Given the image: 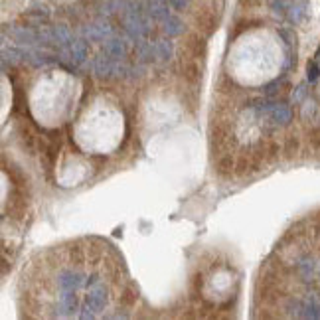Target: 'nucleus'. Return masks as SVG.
Here are the masks:
<instances>
[{
    "instance_id": "obj_8",
    "label": "nucleus",
    "mask_w": 320,
    "mask_h": 320,
    "mask_svg": "<svg viewBox=\"0 0 320 320\" xmlns=\"http://www.w3.org/2000/svg\"><path fill=\"white\" fill-rule=\"evenodd\" d=\"M186 51L192 55L194 60H202L205 58V53H208V44H205V40L202 36H198V34H192L188 42H186Z\"/></svg>"
},
{
    "instance_id": "obj_10",
    "label": "nucleus",
    "mask_w": 320,
    "mask_h": 320,
    "mask_svg": "<svg viewBox=\"0 0 320 320\" xmlns=\"http://www.w3.org/2000/svg\"><path fill=\"white\" fill-rule=\"evenodd\" d=\"M67 50H69V55H71V60H73L76 64H83L85 58L89 55V46H87L85 40H73V42L67 46Z\"/></svg>"
},
{
    "instance_id": "obj_5",
    "label": "nucleus",
    "mask_w": 320,
    "mask_h": 320,
    "mask_svg": "<svg viewBox=\"0 0 320 320\" xmlns=\"http://www.w3.org/2000/svg\"><path fill=\"white\" fill-rule=\"evenodd\" d=\"M83 34L91 42H105L107 38H111L113 28H111V24L107 20H99V22H93V24L85 26L83 28Z\"/></svg>"
},
{
    "instance_id": "obj_12",
    "label": "nucleus",
    "mask_w": 320,
    "mask_h": 320,
    "mask_svg": "<svg viewBox=\"0 0 320 320\" xmlns=\"http://www.w3.org/2000/svg\"><path fill=\"white\" fill-rule=\"evenodd\" d=\"M12 38L16 40L18 44H22V46H32V44L38 42V34H36L34 30L26 28V26H18V28H14Z\"/></svg>"
},
{
    "instance_id": "obj_13",
    "label": "nucleus",
    "mask_w": 320,
    "mask_h": 320,
    "mask_svg": "<svg viewBox=\"0 0 320 320\" xmlns=\"http://www.w3.org/2000/svg\"><path fill=\"white\" fill-rule=\"evenodd\" d=\"M148 14H150L153 20H158V22H164L170 16L164 0H148Z\"/></svg>"
},
{
    "instance_id": "obj_19",
    "label": "nucleus",
    "mask_w": 320,
    "mask_h": 320,
    "mask_svg": "<svg viewBox=\"0 0 320 320\" xmlns=\"http://www.w3.org/2000/svg\"><path fill=\"white\" fill-rule=\"evenodd\" d=\"M285 16H287V20L291 24H300L303 18H305V6L298 4V2H291V6H289V10H287Z\"/></svg>"
},
{
    "instance_id": "obj_25",
    "label": "nucleus",
    "mask_w": 320,
    "mask_h": 320,
    "mask_svg": "<svg viewBox=\"0 0 320 320\" xmlns=\"http://www.w3.org/2000/svg\"><path fill=\"white\" fill-rule=\"evenodd\" d=\"M291 2L293 0H267V4H269V8L273 10L275 14H287L289 10V6H291Z\"/></svg>"
},
{
    "instance_id": "obj_17",
    "label": "nucleus",
    "mask_w": 320,
    "mask_h": 320,
    "mask_svg": "<svg viewBox=\"0 0 320 320\" xmlns=\"http://www.w3.org/2000/svg\"><path fill=\"white\" fill-rule=\"evenodd\" d=\"M251 168L255 170L251 156H249V154H241V156L235 160V176H239V178L249 176V174H251Z\"/></svg>"
},
{
    "instance_id": "obj_22",
    "label": "nucleus",
    "mask_w": 320,
    "mask_h": 320,
    "mask_svg": "<svg viewBox=\"0 0 320 320\" xmlns=\"http://www.w3.org/2000/svg\"><path fill=\"white\" fill-rule=\"evenodd\" d=\"M137 298H139V293L135 291V287H133V285H127V287L123 289V295L119 296V303H121L123 307H133V305L137 303Z\"/></svg>"
},
{
    "instance_id": "obj_27",
    "label": "nucleus",
    "mask_w": 320,
    "mask_h": 320,
    "mask_svg": "<svg viewBox=\"0 0 320 320\" xmlns=\"http://www.w3.org/2000/svg\"><path fill=\"white\" fill-rule=\"evenodd\" d=\"M316 113V105L314 103H307L305 105V111H303V115H305V119H308V117H312Z\"/></svg>"
},
{
    "instance_id": "obj_14",
    "label": "nucleus",
    "mask_w": 320,
    "mask_h": 320,
    "mask_svg": "<svg viewBox=\"0 0 320 320\" xmlns=\"http://www.w3.org/2000/svg\"><path fill=\"white\" fill-rule=\"evenodd\" d=\"M184 22L180 20L178 16H168L164 20V34L168 38H176V36H182L184 34Z\"/></svg>"
},
{
    "instance_id": "obj_21",
    "label": "nucleus",
    "mask_w": 320,
    "mask_h": 320,
    "mask_svg": "<svg viewBox=\"0 0 320 320\" xmlns=\"http://www.w3.org/2000/svg\"><path fill=\"white\" fill-rule=\"evenodd\" d=\"M172 42H168V40H158L156 42V55H158V60H162V62H168L170 58H172Z\"/></svg>"
},
{
    "instance_id": "obj_28",
    "label": "nucleus",
    "mask_w": 320,
    "mask_h": 320,
    "mask_svg": "<svg viewBox=\"0 0 320 320\" xmlns=\"http://www.w3.org/2000/svg\"><path fill=\"white\" fill-rule=\"evenodd\" d=\"M168 2H170V6L176 8V10H184V8L188 6V0H168Z\"/></svg>"
},
{
    "instance_id": "obj_2",
    "label": "nucleus",
    "mask_w": 320,
    "mask_h": 320,
    "mask_svg": "<svg viewBox=\"0 0 320 320\" xmlns=\"http://www.w3.org/2000/svg\"><path fill=\"white\" fill-rule=\"evenodd\" d=\"M109 287H107V283L105 279H99V281H95L93 285L87 287V295L83 298V303H81V308H79V314H77V318H95L99 312H101L103 308L107 307V303H109Z\"/></svg>"
},
{
    "instance_id": "obj_26",
    "label": "nucleus",
    "mask_w": 320,
    "mask_h": 320,
    "mask_svg": "<svg viewBox=\"0 0 320 320\" xmlns=\"http://www.w3.org/2000/svg\"><path fill=\"white\" fill-rule=\"evenodd\" d=\"M307 95H308L307 83H300V85H296L295 91H293V95H291V101H293V105H300V103H305Z\"/></svg>"
},
{
    "instance_id": "obj_23",
    "label": "nucleus",
    "mask_w": 320,
    "mask_h": 320,
    "mask_svg": "<svg viewBox=\"0 0 320 320\" xmlns=\"http://www.w3.org/2000/svg\"><path fill=\"white\" fill-rule=\"evenodd\" d=\"M279 36H281L283 42H285L287 50L296 51V34L293 32V30H289V28H281V30H279Z\"/></svg>"
},
{
    "instance_id": "obj_4",
    "label": "nucleus",
    "mask_w": 320,
    "mask_h": 320,
    "mask_svg": "<svg viewBox=\"0 0 320 320\" xmlns=\"http://www.w3.org/2000/svg\"><path fill=\"white\" fill-rule=\"evenodd\" d=\"M196 24H198L200 32H202L204 36H212V34L218 30L219 20L212 8H202L200 12L196 14Z\"/></svg>"
},
{
    "instance_id": "obj_20",
    "label": "nucleus",
    "mask_w": 320,
    "mask_h": 320,
    "mask_svg": "<svg viewBox=\"0 0 320 320\" xmlns=\"http://www.w3.org/2000/svg\"><path fill=\"white\" fill-rule=\"evenodd\" d=\"M285 85H287L285 77H277V79H273L271 83H267V85L263 87V93H265V97H269V99H273L275 95H279V93H281Z\"/></svg>"
},
{
    "instance_id": "obj_9",
    "label": "nucleus",
    "mask_w": 320,
    "mask_h": 320,
    "mask_svg": "<svg viewBox=\"0 0 320 320\" xmlns=\"http://www.w3.org/2000/svg\"><path fill=\"white\" fill-rule=\"evenodd\" d=\"M51 38H53V44H55L58 48H67V46L73 42V36H71L69 28L65 24L51 26Z\"/></svg>"
},
{
    "instance_id": "obj_16",
    "label": "nucleus",
    "mask_w": 320,
    "mask_h": 320,
    "mask_svg": "<svg viewBox=\"0 0 320 320\" xmlns=\"http://www.w3.org/2000/svg\"><path fill=\"white\" fill-rule=\"evenodd\" d=\"M314 271H316V263L312 257H303L298 261V275L303 277V281H312Z\"/></svg>"
},
{
    "instance_id": "obj_3",
    "label": "nucleus",
    "mask_w": 320,
    "mask_h": 320,
    "mask_svg": "<svg viewBox=\"0 0 320 320\" xmlns=\"http://www.w3.org/2000/svg\"><path fill=\"white\" fill-rule=\"evenodd\" d=\"M265 119H269L275 127H287V125L293 121V109H291L287 103L273 101V107H271L269 115L265 117Z\"/></svg>"
},
{
    "instance_id": "obj_7",
    "label": "nucleus",
    "mask_w": 320,
    "mask_h": 320,
    "mask_svg": "<svg viewBox=\"0 0 320 320\" xmlns=\"http://www.w3.org/2000/svg\"><path fill=\"white\" fill-rule=\"evenodd\" d=\"M216 174L223 180L231 178L235 174V158L231 156V153L223 154V156L218 158V162H216Z\"/></svg>"
},
{
    "instance_id": "obj_15",
    "label": "nucleus",
    "mask_w": 320,
    "mask_h": 320,
    "mask_svg": "<svg viewBox=\"0 0 320 320\" xmlns=\"http://www.w3.org/2000/svg\"><path fill=\"white\" fill-rule=\"evenodd\" d=\"M137 58L139 62H154L158 55H156V44H150V42H139L137 44Z\"/></svg>"
},
{
    "instance_id": "obj_18",
    "label": "nucleus",
    "mask_w": 320,
    "mask_h": 320,
    "mask_svg": "<svg viewBox=\"0 0 320 320\" xmlns=\"http://www.w3.org/2000/svg\"><path fill=\"white\" fill-rule=\"evenodd\" d=\"M200 77H202V73H200V65H198L196 60H190V62L184 64V79H186L188 83L196 85V83L200 81Z\"/></svg>"
},
{
    "instance_id": "obj_11",
    "label": "nucleus",
    "mask_w": 320,
    "mask_h": 320,
    "mask_svg": "<svg viewBox=\"0 0 320 320\" xmlns=\"http://www.w3.org/2000/svg\"><path fill=\"white\" fill-rule=\"evenodd\" d=\"M300 318H320V300L314 295L307 296L303 300V310H300Z\"/></svg>"
},
{
    "instance_id": "obj_1",
    "label": "nucleus",
    "mask_w": 320,
    "mask_h": 320,
    "mask_svg": "<svg viewBox=\"0 0 320 320\" xmlns=\"http://www.w3.org/2000/svg\"><path fill=\"white\" fill-rule=\"evenodd\" d=\"M81 251L77 255L76 263H67V265H62L60 269L53 273V285L58 289V295H67V293H73L77 295L81 289L89 287L91 283V275L81 267Z\"/></svg>"
},
{
    "instance_id": "obj_24",
    "label": "nucleus",
    "mask_w": 320,
    "mask_h": 320,
    "mask_svg": "<svg viewBox=\"0 0 320 320\" xmlns=\"http://www.w3.org/2000/svg\"><path fill=\"white\" fill-rule=\"evenodd\" d=\"M320 77V64L318 60H310L307 64V79L310 83H316Z\"/></svg>"
},
{
    "instance_id": "obj_29",
    "label": "nucleus",
    "mask_w": 320,
    "mask_h": 320,
    "mask_svg": "<svg viewBox=\"0 0 320 320\" xmlns=\"http://www.w3.org/2000/svg\"><path fill=\"white\" fill-rule=\"evenodd\" d=\"M259 2H261V0H239V6H243V8H253Z\"/></svg>"
},
{
    "instance_id": "obj_30",
    "label": "nucleus",
    "mask_w": 320,
    "mask_h": 320,
    "mask_svg": "<svg viewBox=\"0 0 320 320\" xmlns=\"http://www.w3.org/2000/svg\"><path fill=\"white\" fill-rule=\"evenodd\" d=\"M318 55H320V53H318ZM318 64H320V58H318Z\"/></svg>"
},
{
    "instance_id": "obj_6",
    "label": "nucleus",
    "mask_w": 320,
    "mask_h": 320,
    "mask_svg": "<svg viewBox=\"0 0 320 320\" xmlns=\"http://www.w3.org/2000/svg\"><path fill=\"white\" fill-rule=\"evenodd\" d=\"M103 51L105 53H109V55H113L115 60H123L125 55H127V42L121 38H107L105 40V44H103Z\"/></svg>"
}]
</instances>
